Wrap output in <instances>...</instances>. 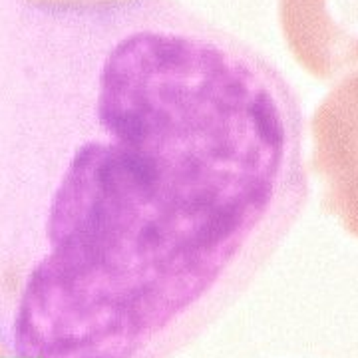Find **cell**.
<instances>
[{
    "label": "cell",
    "instance_id": "6da1fadb",
    "mask_svg": "<svg viewBox=\"0 0 358 358\" xmlns=\"http://www.w3.org/2000/svg\"><path fill=\"white\" fill-rule=\"evenodd\" d=\"M56 14L70 74L14 350L159 358L301 215L303 108L261 52L176 0Z\"/></svg>",
    "mask_w": 358,
    "mask_h": 358
},
{
    "label": "cell",
    "instance_id": "7a4b0ae2",
    "mask_svg": "<svg viewBox=\"0 0 358 358\" xmlns=\"http://www.w3.org/2000/svg\"><path fill=\"white\" fill-rule=\"evenodd\" d=\"M310 136L324 207L358 237V70L343 78L315 110Z\"/></svg>",
    "mask_w": 358,
    "mask_h": 358
},
{
    "label": "cell",
    "instance_id": "3957f363",
    "mask_svg": "<svg viewBox=\"0 0 358 358\" xmlns=\"http://www.w3.org/2000/svg\"><path fill=\"white\" fill-rule=\"evenodd\" d=\"M282 34L315 78L358 70V0H279Z\"/></svg>",
    "mask_w": 358,
    "mask_h": 358
},
{
    "label": "cell",
    "instance_id": "277c9868",
    "mask_svg": "<svg viewBox=\"0 0 358 358\" xmlns=\"http://www.w3.org/2000/svg\"><path fill=\"white\" fill-rule=\"evenodd\" d=\"M22 2L40 13H70V10H82L110 2H122V0H22Z\"/></svg>",
    "mask_w": 358,
    "mask_h": 358
}]
</instances>
